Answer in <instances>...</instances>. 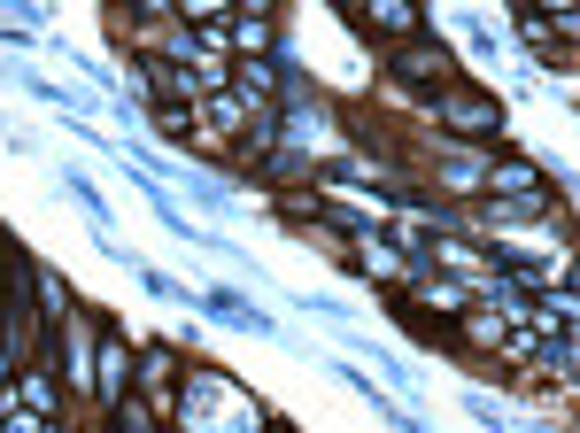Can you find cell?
I'll use <instances>...</instances> for the list:
<instances>
[{
    "instance_id": "6da1fadb",
    "label": "cell",
    "mask_w": 580,
    "mask_h": 433,
    "mask_svg": "<svg viewBox=\"0 0 580 433\" xmlns=\"http://www.w3.org/2000/svg\"><path fill=\"white\" fill-rule=\"evenodd\" d=\"M194 310H209L217 325H240V333H279L271 310H248V294H232V287H194Z\"/></svg>"
},
{
    "instance_id": "7a4b0ae2",
    "label": "cell",
    "mask_w": 580,
    "mask_h": 433,
    "mask_svg": "<svg viewBox=\"0 0 580 433\" xmlns=\"http://www.w3.org/2000/svg\"><path fill=\"white\" fill-rule=\"evenodd\" d=\"M441 116H449L457 132H503V109H495V101H480V93H449V101H441Z\"/></svg>"
},
{
    "instance_id": "3957f363",
    "label": "cell",
    "mask_w": 580,
    "mask_h": 433,
    "mask_svg": "<svg viewBox=\"0 0 580 433\" xmlns=\"http://www.w3.org/2000/svg\"><path fill=\"white\" fill-rule=\"evenodd\" d=\"M441 62H449V55H441V47H434V55H426V47H410V55L395 62V70H403L410 86H426V78H434V86H441Z\"/></svg>"
},
{
    "instance_id": "277c9868",
    "label": "cell",
    "mask_w": 580,
    "mask_h": 433,
    "mask_svg": "<svg viewBox=\"0 0 580 433\" xmlns=\"http://www.w3.org/2000/svg\"><path fill=\"white\" fill-rule=\"evenodd\" d=\"M124 372H132V364H124V348H109V356H101V395H124Z\"/></svg>"
},
{
    "instance_id": "5b68a950",
    "label": "cell",
    "mask_w": 580,
    "mask_h": 433,
    "mask_svg": "<svg viewBox=\"0 0 580 433\" xmlns=\"http://www.w3.org/2000/svg\"><path fill=\"white\" fill-rule=\"evenodd\" d=\"M178 8H186V16H217L225 0H178Z\"/></svg>"
},
{
    "instance_id": "8992f818",
    "label": "cell",
    "mask_w": 580,
    "mask_h": 433,
    "mask_svg": "<svg viewBox=\"0 0 580 433\" xmlns=\"http://www.w3.org/2000/svg\"><path fill=\"white\" fill-rule=\"evenodd\" d=\"M550 8H557V16H573V8H565V0H550Z\"/></svg>"
}]
</instances>
